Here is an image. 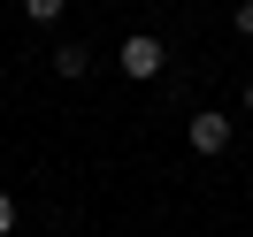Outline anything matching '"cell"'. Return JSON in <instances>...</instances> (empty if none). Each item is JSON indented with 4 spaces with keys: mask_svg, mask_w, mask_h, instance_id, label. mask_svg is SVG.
<instances>
[{
    "mask_svg": "<svg viewBox=\"0 0 253 237\" xmlns=\"http://www.w3.org/2000/svg\"><path fill=\"white\" fill-rule=\"evenodd\" d=\"M115 69H123V77H130V84H154V77H161V69H169V46H161V38H154V31H130V38H123V46H115Z\"/></svg>",
    "mask_w": 253,
    "mask_h": 237,
    "instance_id": "obj_1",
    "label": "cell"
},
{
    "mask_svg": "<svg viewBox=\"0 0 253 237\" xmlns=\"http://www.w3.org/2000/svg\"><path fill=\"white\" fill-rule=\"evenodd\" d=\"M184 138H192V153H200V161H215L222 145H230V115H215V107H200V115H192V123H184Z\"/></svg>",
    "mask_w": 253,
    "mask_h": 237,
    "instance_id": "obj_2",
    "label": "cell"
},
{
    "mask_svg": "<svg viewBox=\"0 0 253 237\" xmlns=\"http://www.w3.org/2000/svg\"><path fill=\"white\" fill-rule=\"evenodd\" d=\"M54 77L84 84V77H92V46H84V38H69V46H54Z\"/></svg>",
    "mask_w": 253,
    "mask_h": 237,
    "instance_id": "obj_3",
    "label": "cell"
},
{
    "mask_svg": "<svg viewBox=\"0 0 253 237\" xmlns=\"http://www.w3.org/2000/svg\"><path fill=\"white\" fill-rule=\"evenodd\" d=\"M62 8H69V0H23V16H31V23H54Z\"/></svg>",
    "mask_w": 253,
    "mask_h": 237,
    "instance_id": "obj_4",
    "label": "cell"
},
{
    "mask_svg": "<svg viewBox=\"0 0 253 237\" xmlns=\"http://www.w3.org/2000/svg\"><path fill=\"white\" fill-rule=\"evenodd\" d=\"M230 31H238V38H253V0H238V8H230Z\"/></svg>",
    "mask_w": 253,
    "mask_h": 237,
    "instance_id": "obj_5",
    "label": "cell"
},
{
    "mask_svg": "<svg viewBox=\"0 0 253 237\" xmlns=\"http://www.w3.org/2000/svg\"><path fill=\"white\" fill-rule=\"evenodd\" d=\"M0 237H16V199L0 191Z\"/></svg>",
    "mask_w": 253,
    "mask_h": 237,
    "instance_id": "obj_6",
    "label": "cell"
},
{
    "mask_svg": "<svg viewBox=\"0 0 253 237\" xmlns=\"http://www.w3.org/2000/svg\"><path fill=\"white\" fill-rule=\"evenodd\" d=\"M246 115H253V84H246Z\"/></svg>",
    "mask_w": 253,
    "mask_h": 237,
    "instance_id": "obj_7",
    "label": "cell"
}]
</instances>
